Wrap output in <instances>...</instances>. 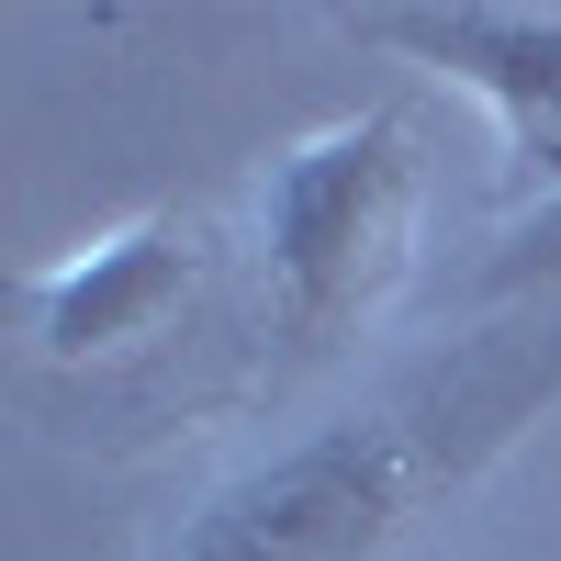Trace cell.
<instances>
[{
    "label": "cell",
    "instance_id": "cell-1",
    "mask_svg": "<svg viewBox=\"0 0 561 561\" xmlns=\"http://www.w3.org/2000/svg\"><path fill=\"white\" fill-rule=\"evenodd\" d=\"M561 404V304H494L293 449L248 460L169 528L158 561H393Z\"/></svg>",
    "mask_w": 561,
    "mask_h": 561
},
{
    "label": "cell",
    "instance_id": "cell-2",
    "mask_svg": "<svg viewBox=\"0 0 561 561\" xmlns=\"http://www.w3.org/2000/svg\"><path fill=\"white\" fill-rule=\"evenodd\" d=\"M427 225V135L415 113H348L259 169V293L280 370L348 348L404 293Z\"/></svg>",
    "mask_w": 561,
    "mask_h": 561
},
{
    "label": "cell",
    "instance_id": "cell-3",
    "mask_svg": "<svg viewBox=\"0 0 561 561\" xmlns=\"http://www.w3.org/2000/svg\"><path fill=\"white\" fill-rule=\"evenodd\" d=\"M359 45L472 90L505 135V192H561V0H415V12H348Z\"/></svg>",
    "mask_w": 561,
    "mask_h": 561
},
{
    "label": "cell",
    "instance_id": "cell-4",
    "mask_svg": "<svg viewBox=\"0 0 561 561\" xmlns=\"http://www.w3.org/2000/svg\"><path fill=\"white\" fill-rule=\"evenodd\" d=\"M203 293H214V225L203 214H135V225H113V237L68 248L57 270H34L12 304H23L34 359L113 370V359L169 348L180 325L203 314Z\"/></svg>",
    "mask_w": 561,
    "mask_h": 561
},
{
    "label": "cell",
    "instance_id": "cell-5",
    "mask_svg": "<svg viewBox=\"0 0 561 561\" xmlns=\"http://www.w3.org/2000/svg\"><path fill=\"white\" fill-rule=\"evenodd\" d=\"M483 293L494 304H561V192L505 225V248L483 259Z\"/></svg>",
    "mask_w": 561,
    "mask_h": 561
}]
</instances>
